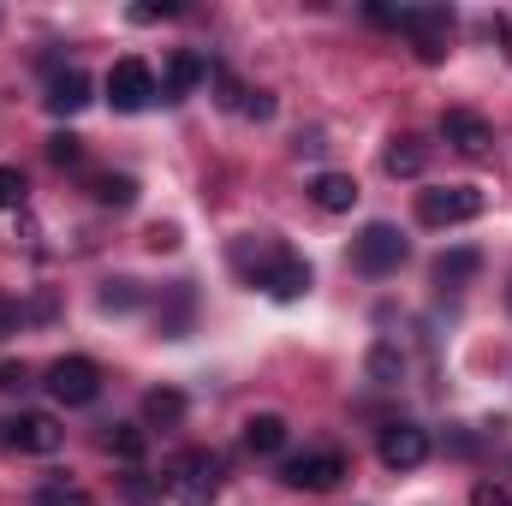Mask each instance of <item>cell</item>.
I'll return each mask as SVG.
<instances>
[{
    "mask_svg": "<svg viewBox=\"0 0 512 506\" xmlns=\"http://www.w3.org/2000/svg\"><path fill=\"white\" fill-rule=\"evenodd\" d=\"M30 387V364H0V393H24Z\"/></svg>",
    "mask_w": 512,
    "mask_h": 506,
    "instance_id": "f546056e",
    "label": "cell"
},
{
    "mask_svg": "<svg viewBox=\"0 0 512 506\" xmlns=\"http://www.w3.org/2000/svg\"><path fill=\"white\" fill-rule=\"evenodd\" d=\"M36 506H96L78 483H66V477H54V483H42L36 489Z\"/></svg>",
    "mask_w": 512,
    "mask_h": 506,
    "instance_id": "cb8c5ba5",
    "label": "cell"
},
{
    "mask_svg": "<svg viewBox=\"0 0 512 506\" xmlns=\"http://www.w3.org/2000/svg\"><path fill=\"white\" fill-rule=\"evenodd\" d=\"M143 245H149V251H179V227H173V221H155V227L143 233Z\"/></svg>",
    "mask_w": 512,
    "mask_h": 506,
    "instance_id": "83f0119b",
    "label": "cell"
},
{
    "mask_svg": "<svg viewBox=\"0 0 512 506\" xmlns=\"http://www.w3.org/2000/svg\"><path fill=\"white\" fill-rule=\"evenodd\" d=\"M441 137H447L459 155H489V143H495L489 120L471 114V108H447V114H441Z\"/></svg>",
    "mask_w": 512,
    "mask_h": 506,
    "instance_id": "30bf717a",
    "label": "cell"
},
{
    "mask_svg": "<svg viewBox=\"0 0 512 506\" xmlns=\"http://www.w3.org/2000/svg\"><path fill=\"white\" fill-rule=\"evenodd\" d=\"M143 423L149 429H179L185 423V393L179 387H149L143 393Z\"/></svg>",
    "mask_w": 512,
    "mask_h": 506,
    "instance_id": "9a60e30c",
    "label": "cell"
},
{
    "mask_svg": "<svg viewBox=\"0 0 512 506\" xmlns=\"http://www.w3.org/2000/svg\"><path fill=\"white\" fill-rule=\"evenodd\" d=\"M429 459V435L417 423H387L382 429V465L387 471H417Z\"/></svg>",
    "mask_w": 512,
    "mask_h": 506,
    "instance_id": "9c48e42d",
    "label": "cell"
},
{
    "mask_svg": "<svg viewBox=\"0 0 512 506\" xmlns=\"http://www.w3.org/2000/svg\"><path fill=\"white\" fill-rule=\"evenodd\" d=\"M405 256H411V245H405V233H399L393 221H370V227L352 239V268H358V274H370V280L393 274Z\"/></svg>",
    "mask_w": 512,
    "mask_h": 506,
    "instance_id": "7a4b0ae2",
    "label": "cell"
},
{
    "mask_svg": "<svg viewBox=\"0 0 512 506\" xmlns=\"http://www.w3.org/2000/svg\"><path fill=\"white\" fill-rule=\"evenodd\" d=\"M173 12H179L173 0H161V6L149 0V6H131V24H155V18H173Z\"/></svg>",
    "mask_w": 512,
    "mask_h": 506,
    "instance_id": "4dcf8cb0",
    "label": "cell"
},
{
    "mask_svg": "<svg viewBox=\"0 0 512 506\" xmlns=\"http://www.w3.org/2000/svg\"><path fill=\"white\" fill-rule=\"evenodd\" d=\"M471 506H507V495H501V489H489V483H477V495H471Z\"/></svg>",
    "mask_w": 512,
    "mask_h": 506,
    "instance_id": "1f68e13d",
    "label": "cell"
},
{
    "mask_svg": "<svg viewBox=\"0 0 512 506\" xmlns=\"http://www.w3.org/2000/svg\"><path fill=\"white\" fill-rule=\"evenodd\" d=\"M221 477H227V465L209 453V447H185V453H173L167 459V495L179 506H215L221 501Z\"/></svg>",
    "mask_w": 512,
    "mask_h": 506,
    "instance_id": "6da1fadb",
    "label": "cell"
},
{
    "mask_svg": "<svg viewBox=\"0 0 512 506\" xmlns=\"http://www.w3.org/2000/svg\"><path fill=\"white\" fill-rule=\"evenodd\" d=\"M382 167H387V179H417V173L429 167V143H423V137H411V131H405V137H393V143L382 149Z\"/></svg>",
    "mask_w": 512,
    "mask_h": 506,
    "instance_id": "5bb4252c",
    "label": "cell"
},
{
    "mask_svg": "<svg viewBox=\"0 0 512 506\" xmlns=\"http://www.w3.org/2000/svg\"><path fill=\"white\" fill-rule=\"evenodd\" d=\"M245 447L262 453V459L280 453V447H286V417H280V411H256V417H245Z\"/></svg>",
    "mask_w": 512,
    "mask_h": 506,
    "instance_id": "e0dca14e",
    "label": "cell"
},
{
    "mask_svg": "<svg viewBox=\"0 0 512 506\" xmlns=\"http://www.w3.org/2000/svg\"><path fill=\"white\" fill-rule=\"evenodd\" d=\"M42 102H48V114H54V120H72V114L90 102V78H84L78 66H66V72L48 84V96H42Z\"/></svg>",
    "mask_w": 512,
    "mask_h": 506,
    "instance_id": "4fadbf2b",
    "label": "cell"
},
{
    "mask_svg": "<svg viewBox=\"0 0 512 506\" xmlns=\"http://www.w3.org/2000/svg\"><path fill=\"white\" fill-rule=\"evenodd\" d=\"M161 495H167V483L149 477V471H126L120 477V501L126 506H161Z\"/></svg>",
    "mask_w": 512,
    "mask_h": 506,
    "instance_id": "603a6c76",
    "label": "cell"
},
{
    "mask_svg": "<svg viewBox=\"0 0 512 506\" xmlns=\"http://www.w3.org/2000/svg\"><path fill=\"white\" fill-rule=\"evenodd\" d=\"M364 370H370L376 387H399V381H405V352H399L393 340H376L370 358H364Z\"/></svg>",
    "mask_w": 512,
    "mask_h": 506,
    "instance_id": "d6986e66",
    "label": "cell"
},
{
    "mask_svg": "<svg viewBox=\"0 0 512 506\" xmlns=\"http://www.w3.org/2000/svg\"><path fill=\"white\" fill-rule=\"evenodd\" d=\"M42 387H48L60 405H90V399L102 393V364H96V358H54L48 376H42Z\"/></svg>",
    "mask_w": 512,
    "mask_h": 506,
    "instance_id": "5b68a950",
    "label": "cell"
},
{
    "mask_svg": "<svg viewBox=\"0 0 512 506\" xmlns=\"http://www.w3.org/2000/svg\"><path fill=\"white\" fill-rule=\"evenodd\" d=\"M161 334H167V340H185V334H191V286H185V280H179L173 298L161 304Z\"/></svg>",
    "mask_w": 512,
    "mask_h": 506,
    "instance_id": "7402d4cb",
    "label": "cell"
},
{
    "mask_svg": "<svg viewBox=\"0 0 512 506\" xmlns=\"http://www.w3.org/2000/svg\"><path fill=\"white\" fill-rule=\"evenodd\" d=\"M477 268H483V251H471V245H459V251H447L435 262V286H447V292H459V286H471L477 280Z\"/></svg>",
    "mask_w": 512,
    "mask_h": 506,
    "instance_id": "2e32d148",
    "label": "cell"
},
{
    "mask_svg": "<svg viewBox=\"0 0 512 506\" xmlns=\"http://www.w3.org/2000/svg\"><path fill=\"white\" fill-rule=\"evenodd\" d=\"M102 447H108L114 459H126V465H137V459L149 453V429H143V423H108Z\"/></svg>",
    "mask_w": 512,
    "mask_h": 506,
    "instance_id": "ac0fdd59",
    "label": "cell"
},
{
    "mask_svg": "<svg viewBox=\"0 0 512 506\" xmlns=\"http://www.w3.org/2000/svg\"><path fill=\"white\" fill-rule=\"evenodd\" d=\"M203 78H209V60H203L197 48H179V54L167 60V84H161V96H167V102H179V96H191Z\"/></svg>",
    "mask_w": 512,
    "mask_h": 506,
    "instance_id": "7c38bea8",
    "label": "cell"
},
{
    "mask_svg": "<svg viewBox=\"0 0 512 506\" xmlns=\"http://www.w3.org/2000/svg\"><path fill=\"white\" fill-rule=\"evenodd\" d=\"M340 477H346V453H334V447H316V453H298L280 465V483L304 489V495H328Z\"/></svg>",
    "mask_w": 512,
    "mask_h": 506,
    "instance_id": "277c9868",
    "label": "cell"
},
{
    "mask_svg": "<svg viewBox=\"0 0 512 506\" xmlns=\"http://www.w3.org/2000/svg\"><path fill=\"white\" fill-rule=\"evenodd\" d=\"M48 161H54V167H78V161H84V137L54 131V137H48Z\"/></svg>",
    "mask_w": 512,
    "mask_h": 506,
    "instance_id": "4316f807",
    "label": "cell"
},
{
    "mask_svg": "<svg viewBox=\"0 0 512 506\" xmlns=\"http://www.w3.org/2000/svg\"><path fill=\"white\" fill-rule=\"evenodd\" d=\"M108 102H114V114H143V108L155 102V72H149L143 60H114V72H108Z\"/></svg>",
    "mask_w": 512,
    "mask_h": 506,
    "instance_id": "8992f818",
    "label": "cell"
},
{
    "mask_svg": "<svg viewBox=\"0 0 512 506\" xmlns=\"http://www.w3.org/2000/svg\"><path fill=\"white\" fill-rule=\"evenodd\" d=\"M90 197H96L102 209H131V203H137V179H131V173H96V179H90Z\"/></svg>",
    "mask_w": 512,
    "mask_h": 506,
    "instance_id": "ffe728a7",
    "label": "cell"
},
{
    "mask_svg": "<svg viewBox=\"0 0 512 506\" xmlns=\"http://www.w3.org/2000/svg\"><path fill=\"white\" fill-rule=\"evenodd\" d=\"M483 215V191L477 185H441V191H417V221L423 227H465Z\"/></svg>",
    "mask_w": 512,
    "mask_h": 506,
    "instance_id": "3957f363",
    "label": "cell"
},
{
    "mask_svg": "<svg viewBox=\"0 0 512 506\" xmlns=\"http://www.w3.org/2000/svg\"><path fill=\"white\" fill-rule=\"evenodd\" d=\"M209 84L221 90L215 102H221V108H233V114H239V108H245V96H251V90H245V84H239V78H233L227 66H209Z\"/></svg>",
    "mask_w": 512,
    "mask_h": 506,
    "instance_id": "d4e9b609",
    "label": "cell"
},
{
    "mask_svg": "<svg viewBox=\"0 0 512 506\" xmlns=\"http://www.w3.org/2000/svg\"><path fill=\"white\" fill-rule=\"evenodd\" d=\"M6 447L48 459V453H60V447H66V429H60L48 411H18V417L6 423Z\"/></svg>",
    "mask_w": 512,
    "mask_h": 506,
    "instance_id": "52a82bcc",
    "label": "cell"
},
{
    "mask_svg": "<svg viewBox=\"0 0 512 506\" xmlns=\"http://www.w3.org/2000/svg\"><path fill=\"white\" fill-rule=\"evenodd\" d=\"M137 304H143V286L126 280V274H120V280H108V286L96 292V310H102V316H131Z\"/></svg>",
    "mask_w": 512,
    "mask_h": 506,
    "instance_id": "44dd1931",
    "label": "cell"
},
{
    "mask_svg": "<svg viewBox=\"0 0 512 506\" xmlns=\"http://www.w3.org/2000/svg\"><path fill=\"white\" fill-rule=\"evenodd\" d=\"M18 322H24V310H18V304H0V340H6Z\"/></svg>",
    "mask_w": 512,
    "mask_h": 506,
    "instance_id": "d6a6232c",
    "label": "cell"
},
{
    "mask_svg": "<svg viewBox=\"0 0 512 506\" xmlns=\"http://www.w3.org/2000/svg\"><path fill=\"white\" fill-rule=\"evenodd\" d=\"M274 304H292V298H304L310 292V262L304 256H292V251H280L268 268H262V280H256Z\"/></svg>",
    "mask_w": 512,
    "mask_h": 506,
    "instance_id": "ba28073f",
    "label": "cell"
},
{
    "mask_svg": "<svg viewBox=\"0 0 512 506\" xmlns=\"http://www.w3.org/2000/svg\"><path fill=\"white\" fill-rule=\"evenodd\" d=\"M24 197H30V179H24L18 167H0V215L24 209Z\"/></svg>",
    "mask_w": 512,
    "mask_h": 506,
    "instance_id": "484cf974",
    "label": "cell"
},
{
    "mask_svg": "<svg viewBox=\"0 0 512 506\" xmlns=\"http://www.w3.org/2000/svg\"><path fill=\"white\" fill-rule=\"evenodd\" d=\"M239 114H245V120H256V126H262V120H274V96H268V90H251Z\"/></svg>",
    "mask_w": 512,
    "mask_h": 506,
    "instance_id": "f1b7e54d",
    "label": "cell"
},
{
    "mask_svg": "<svg viewBox=\"0 0 512 506\" xmlns=\"http://www.w3.org/2000/svg\"><path fill=\"white\" fill-rule=\"evenodd\" d=\"M310 203L322 215H352L358 209V179L352 173H316L310 179Z\"/></svg>",
    "mask_w": 512,
    "mask_h": 506,
    "instance_id": "8fae6325",
    "label": "cell"
}]
</instances>
